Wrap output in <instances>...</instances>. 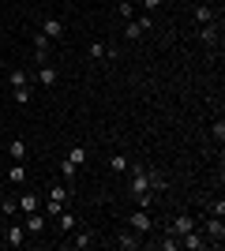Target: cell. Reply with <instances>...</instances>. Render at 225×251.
Wrapping results in <instances>:
<instances>
[{
    "instance_id": "2",
    "label": "cell",
    "mask_w": 225,
    "mask_h": 251,
    "mask_svg": "<svg viewBox=\"0 0 225 251\" xmlns=\"http://www.w3.org/2000/svg\"><path fill=\"white\" fill-rule=\"evenodd\" d=\"M222 240H225V225H222V218L210 214V221H206V244H210V248H222Z\"/></svg>"
},
{
    "instance_id": "27",
    "label": "cell",
    "mask_w": 225,
    "mask_h": 251,
    "mask_svg": "<svg viewBox=\"0 0 225 251\" xmlns=\"http://www.w3.org/2000/svg\"><path fill=\"white\" fill-rule=\"evenodd\" d=\"M60 173H64V176H68V180H75V176H79V169H75V165H72V161H68V157H64V165H60Z\"/></svg>"
},
{
    "instance_id": "11",
    "label": "cell",
    "mask_w": 225,
    "mask_h": 251,
    "mask_svg": "<svg viewBox=\"0 0 225 251\" xmlns=\"http://www.w3.org/2000/svg\"><path fill=\"white\" fill-rule=\"evenodd\" d=\"M15 202H19V214H30V210H38V195H34V191H23Z\"/></svg>"
},
{
    "instance_id": "1",
    "label": "cell",
    "mask_w": 225,
    "mask_h": 251,
    "mask_svg": "<svg viewBox=\"0 0 225 251\" xmlns=\"http://www.w3.org/2000/svg\"><path fill=\"white\" fill-rule=\"evenodd\" d=\"M128 229L139 232V236H150V232H154V218L139 206V210H131V214H128Z\"/></svg>"
},
{
    "instance_id": "5",
    "label": "cell",
    "mask_w": 225,
    "mask_h": 251,
    "mask_svg": "<svg viewBox=\"0 0 225 251\" xmlns=\"http://www.w3.org/2000/svg\"><path fill=\"white\" fill-rule=\"evenodd\" d=\"M192 229H195V218H192V214H176L173 225H169L173 236H184V232H192Z\"/></svg>"
},
{
    "instance_id": "14",
    "label": "cell",
    "mask_w": 225,
    "mask_h": 251,
    "mask_svg": "<svg viewBox=\"0 0 225 251\" xmlns=\"http://www.w3.org/2000/svg\"><path fill=\"white\" fill-rule=\"evenodd\" d=\"M199 42H203V45H214V42H218V26H214V23L199 26Z\"/></svg>"
},
{
    "instance_id": "19",
    "label": "cell",
    "mask_w": 225,
    "mask_h": 251,
    "mask_svg": "<svg viewBox=\"0 0 225 251\" xmlns=\"http://www.w3.org/2000/svg\"><path fill=\"white\" fill-rule=\"evenodd\" d=\"M8 184H26V169H23V165H11L8 169Z\"/></svg>"
},
{
    "instance_id": "17",
    "label": "cell",
    "mask_w": 225,
    "mask_h": 251,
    "mask_svg": "<svg viewBox=\"0 0 225 251\" xmlns=\"http://www.w3.org/2000/svg\"><path fill=\"white\" fill-rule=\"evenodd\" d=\"M23 236H26V229H23V225H8V244H11V248H19Z\"/></svg>"
},
{
    "instance_id": "34",
    "label": "cell",
    "mask_w": 225,
    "mask_h": 251,
    "mask_svg": "<svg viewBox=\"0 0 225 251\" xmlns=\"http://www.w3.org/2000/svg\"><path fill=\"white\" fill-rule=\"evenodd\" d=\"M0 72H4V56H0Z\"/></svg>"
},
{
    "instance_id": "21",
    "label": "cell",
    "mask_w": 225,
    "mask_h": 251,
    "mask_svg": "<svg viewBox=\"0 0 225 251\" xmlns=\"http://www.w3.org/2000/svg\"><path fill=\"white\" fill-rule=\"evenodd\" d=\"M109 169H113V173H128V157H124V154H113V157H109Z\"/></svg>"
},
{
    "instance_id": "10",
    "label": "cell",
    "mask_w": 225,
    "mask_h": 251,
    "mask_svg": "<svg viewBox=\"0 0 225 251\" xmlns=\"http://www.w3.org/2000/svg\"><path fill=\"white\" fill-rule=\"evenodd\" d=\"M23 229H26V232H45V214H42V210H30Z\"/></svg>"
},
{
    "instance_id": "13",
    "label": "cell",
    "mask_w": 225,
    "mask_h": 251,
    "mask_svg": "<svg viewBox=\"0 0 225 251\" xmlns=\"http://www.w3.org/2000/svg\"><path fill=\"white\" fill-rule=\"evenodd\" d=\"M195 23H199V26L214 23V8H210V4H199V8H195Z\"/></svg>"
},
{
    "instance_id": "7",
    "label": "cell",
    "mask_w": 225,
    "mask_h": 251,
    "mask_svg": "<svg viewBox=\"0 0 225 251\" xmlns=\"http://www.w3.org/2000/svg\"><path fill=\"white\" fill-rule=\"evenodd\" d=\"M180 248H192V251H199V248H210V244H206V236L199 229H192V232H184L180 236Z\"/></svg>"
},
{
    "instance_id": "35",
    "label": "cell",
    "mask_w": 225,
    "mask_h": 251,
    "mask_svg": "<svg viewBox=\"0 0 225 251\" xmlns=\"http://www.w3.org/2000/svg\"><path fill=\"white\" fill-rule=\"evenodd\" d=\"M117 4H131V0H117Z\"/></svg>"
},
{
    "instance_id": "15",
    "label": "cell",
    "mask_w": 225,
    "mask_h": 251,
    "mask_svg": "<svg viewBox=\"0 0 225 251\" xmlns=\"http://www.w3.org/2000/svg\"><path fill=\"white\" fill-rule=\"evenodd\" d=\"M8 154L15 157V161H23V157H26V143H23V139H11V143H8Z\"/></svg>"
},
{
    "instance_id": "32",
    "label": "cell",
    "mask_w": 225,
    "mask_h": 251,
    "mask_svg": "<svg viewBox=\"0 0 225 251\" xmlns=\"http://www.w3.org/2000/svg\"><path fill=\"white\" fill-rule=\"evenodd\" d=\"M139 4H143V8H147V11H154V8H158V4H161V0H139Z\"/></svg>"
},
{
    "instance_id": "8",
    "label": "cell",
    "mask_w": 225,
    "mask_h": 251,
    "mask_svg": "<svg viewBox=\"0 0 225 251\" xmlns=\"http://www.w3.org/2000/svg\"><path fill=\"white\" fill-rule=\"evenodd\" d=\"M56 79H60V72H56L53 64H42V68H38V83H42L45 90H49V86H56Z\"/></svg>"
},
{
    "instance_id": "12",
    "label": "cell",
    "mask_w": 225,
    "mask_h": 251,
    "mask_svg": "<svg viewBox=\"0 0 225 251\" xmlns=\"http://www.w3.org/2000/svg\"><path fill=\"white\" fill-rule=\"evenodd\" d=\"M139 244H143V236H139V232H124V236L117 240V248H124V251H135Z\"/></svg>"
},
{
    "instance_id": "23",
    "label": "cell",
    "mask_w": 225,
    "mask_h": 251,
    "mask_svg": "<svg viewBox=\"0 0 225 251\" xmlns=\"http://www.w3.org/2000/svg\"><path fill=\"white\" fill-rule=\"evenodd\" d=\"M60 210H64V202H53V199H49V202L42 206V214H45V218H56Z\"/></svg>"
},
{
    "instance_id": "9",
    "label": "cell",
    "mask_w": 225,
    "mask_h": 251,
    "mask_svg": "<svg viewBox=\"0 0 225 251\" xmlns=\"http://www.w3.org/2000/svg\"><path fill=\"white\" fill-rule=\"evenodd\" d=\"M68 244H72V248H90V244H94V232H86V229H79V232H68Z\"/></svg>"
},
{
    "instance_id": "16",
    "label": "cell",
    "mask_w": 225,
    "mask_h": 251,
    "mask_svg": "<svg viewBox=\"0 0 225 251\" xmlns=\"http://www.w3.org/2000/svg\"><path fill=\"white\" fill-rule=\"evenodd\" d=\"M68 195H72V188H64V184H53V188H49V199L53 202H68Z\"/></svg>"
},
{
    "instance_id": "30",
    "label": "cell",
    "mask_w": 225,
    "mask_h": 251,
    "mask_svg": "<svg viewBox=\"0 0 225 251\" xmlns=\"http://www.w3.org/2000/svg\"><path fill=\"white\" fill-rule=\"evenodd\" d=\"M117 11L124 15V19H131V15H135V8H131V4H117Z\"/></svg>"
},
{
    "instance_id": "6",
    "label": "cell",
    "mask_w": 225,
    "mask_h": 251,
    "mask_svg": "<svg viewBox=\"0 0 225 251\" xmlns=\"http://www.w3.org/2000/svg\"><path fill=\"white\" fill-rule=\"evenodd\" d=\"M124 23H128V30H124L128 38H143V34L150 30V15H139V19H124Z\"/></svg>"
},
{
    "instance_id": "20",
    "label": "cell",
    "mask_w": 225,
    "mask_h": 251,
    "mask_svg": "<svg viewBox=\"0 0 225 251\" xmlns=\"http://www.w3.org/2000/svg\"><path fill=\"white\" fill-rule=\"evenodd\" d=\"M56 221H60V229H64V232L75 229V214H72V210H60V214H56Z\"/></svg>"
},
{
    "instance_id": "29",
    "label": "cell",
    "mask_w": 225,
    "mask_h": 251,
    "mask_svg": "<svg viewBox=\"0 0 225 251\" xmlns=\"http://www.w3.org/2000/svg\"><path fill=\"white\" fill-rule=\"evenodd\" d=\"M210 214H214V218H222V214H225V199H214V202H210Z\"/></svg>"
},
{
    "instance_id": "28",
    "label": "cell",
    "mask_w": 225,
    "mask_h": 251,
    "mask_svg": "<svg viewBox=\"0 0 225 251\" xmlns=\"http://www.w3.org/2000/svg\"><path fill=\"white\" fill-rule=\"evenodd\" d=\"M0 210L11 218V214H19V202H15V199H4V206H0Z\"/></svg>"
},
{
    "instance_id": "22",
    "label": "cell",
    "mask_w": 225,
    "mask_h": 251,
    "mask_svg": "<svg viewBox=\"0 0 225 251\" xmlns=\"http://www.w3.org/2000/svg\"><path fill=\"white\" fill-rule=\"evenodd\" d=\"M165 188H169V180H165V176H158V173H150V191H154V195H161Z\"/></svg>"
},
{
    "instance_id": "24",
    "label": "cell",
    "mask_w": 225,
    "mask_h": 251,
    "mask_svg": "<svg viewBox=\"0 0 225 251\" xmlns=\"http://www.w3.org/2000/svg\"><path fill=\"white\" fill-rule=\"evenodd\" d=\"M8 83H11V90H15V86H26V72H11Z\"/></svg>"
},
{
    "instance_id": "4",
    "label": "cell",
    "mask_w": 225,
    "mask_h": 251,
    "mask_svg": "<svg viewBox=\"0 0 225 251\" xmlns=\"http://www.w3.org/2000/svg\"><path fill=\"white\" fill-rule=\"evenodd\" d=\"M34 52H38V64H45V60H49V52H53V42H49L42 30H34Z\"/></svg>"
},
{
    "instance_id": "33",
    "label": "cell",
    "mask_w": 225,
    "mask_h": 251,
    "mask_svg": "<svg viewBox=\"0 0 225 251\" xmlns=\"http://www.w3.org/2000/svg\"><path fill=\"white\" fill-rule=\"evenodd\" d=\"M0 236H4V221H0Z\"/></svg>"
},
{
    "instance_id": "31",
    "label": "cell",
    "mask_w": 225,
    "mask_h": 251,
    "mask_svg": "<svg viewBox=\"0 0 225 251\" xmlns=\"http://www.w3.org/2000/svg\"><path fill=\"white\" fill-rule=\"evenodd\" d=\"M214 139H218V143L225 139V124H222V120H214Z\"/></svg>"
},
{
    "instance_id": "18",
    "label": "cell",
    "mask_w": 225,
    "mask_h": 251,
    "mask_svg": "<svg viewBox=\"0 0 225 251\" xmlns=\"http://www.w3.org/2000/svg\"><path fill=\"white\" fill-rule=\"evenodd\" d=\"M68 161H72L75 169H83L86 165V150L83 147H72V150H68Z\"/></svg>"
},
{
    "instance_id": "26",
    "label": "cell",
    "mask_w": 225,
    "mask_h": 251,
    "mask_svg": "<svg viewBox=\"0 0 225 251\" xmlns=\"http://www.w3.org/2000/svg\"><path fill=\"white\" fill-rule=\"evenodd\" d=\"M15 101H19V105L30 101V86H15Z\"/></svg>"
},
{
    "instance_id": "25",
    "label": "cell",
    "mask_w": 225,
    "mask_h": 251,
    "mask_svg": "<svg viewBox=\"0 0 225 251\" xmlns=\"http://www.w3.org/2000/svg\"><path fill=\"white\" fill-rule=\"evenodd\" d=\"M105 52H109V45H101V42H90V56H94V60H101Z\"/></svg>"
},
{
    "instance_id": "3",
    "label": "cell",
    "mask_w": 225,
    "mask_h": 251,
    "mask_svg": "<svg viewBox=\"0 0 225 251\" xmlns=\"http://www.w3.org/2000/svg\"><path fill=\"white\" fill-rule=\"evenodd\" d=\"M38 30H42L45 38H49V42H56V38L64 34V23L56 19V15H49V19H42V26H38Z\"/></svg>"
}]
</instances>
